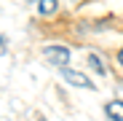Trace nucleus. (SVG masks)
I'll return each mask as SVG.
<instances>
[{
	"label": "nucleus",
	"instance_id": "obj_1",
	"mask_svg": "<svg viewBox=\"0 0 123 121\" xmlns=\"http://www.w3.org/2000/svg\"><path fill=\"white\" fill-rule=\"evenodd\" d=\"M70 57H72V51H70V46H62V43H51V46H46L43 49V59L48 65H54V67H67V62H70Z\"/></svg>",
	"mask_w": 123,
	"mask_h": 121
},
{
	"label": "nucleus",
	"instance_id": "obj_2",
	"mask_svg": "<svg viewBox=\"0 0 123 121\" xmlns=\"http://www.w3.org/2000/svg\"><path fill=\"white\" fill-rule=\"evenodd\" d=\"M59 73H62V78H64V81H67L70 86H78V89H86V92H96L94 81H91V78H88L86 73H80V70H72L70 65H67V67H62Z\"/></svg>",
	"mask_w": 123,
	"mask_h": 121
},
{
	"label": "nucleus",
	"instance_id": "obj_3",
	"mask_svg": "<svg viewBox=\"0 0 123 121\" xmlns=\"http://www.w3.org/2000/svg\"><path fill=\"white\" fill-rule=\"evenodd\" d=\"M105 113L110 121H123V100H112L105 105Z\"/></svg>",
	"mask_w": 123,
	"mask_h": 121
},
{
	"label": "nucleus",
	"instance_id": "obj_4",
	"mask_svg": "<svg viewBox=\"0 0 123 121\" xmlns=\"http://www.w3.org/2000/svg\"><path fill=\"white\" fill-rule=\"evenodd\" d=\"M59 11V0H37V14L40 16H54Z\"/></svg>",
	"mask_w": 123,
	"mask_h": 121
},
{
	"label": "nucleus",
	"instance_id": "obj_5",
	"mask_svg": "<svg viewBox=\"0 0 123 121\" xmlns=\"http://www.w3.org/2000/svg\"><path fill=\"white\" fill-rule=\"evenodd\" d=\"M88 67H91L96 75H107V62H105L99 54H88Z\"/></svg>",
	"mask_w": 123,
	"mask_h": 121
},
{
	"label": "nucleus",
	"instance_id": "obj_6",
	"mask_svg": "<svg viewBox=\"0 0 123 121\" xmlns=\"http://www.w3.org/2000/svg\"><path fill=\"white\" fill-rule=\"evenodd\" d=\"M118 62H120V67H123V46L118 49Z\"/></svg>",
	"mask_w": 123,
	"mask_h": 121
},
{
	"label": "nucleus",
	"instance_id": "obj_7",
	"mask_svg": "<svg viewBox=\"0 0 123 121\" xmlns=\"http://www.w3.org/2000/svg\"><path fill=\"white\" fill-rule=\"evenodd\" d=\"M0 46H6V38H3V35H0Z\"/></svg>",
	"mask_w": 123,
	"mask_h": 121
},
{
	"label": "nucleus",
	"instance_id": "obj_8",
	"mask_svg": "<svg viewBox=\"0 0 123 121\" xmlns=\"http://www.w3.org/2000/svg\"><path fill=\"white\" fill-rule=\"evenodd\" d=\"M37 121H48V118H37Z\"/></svg>",
	"mask_w": 123,
	"mask_h": 121
}]
</instances>
